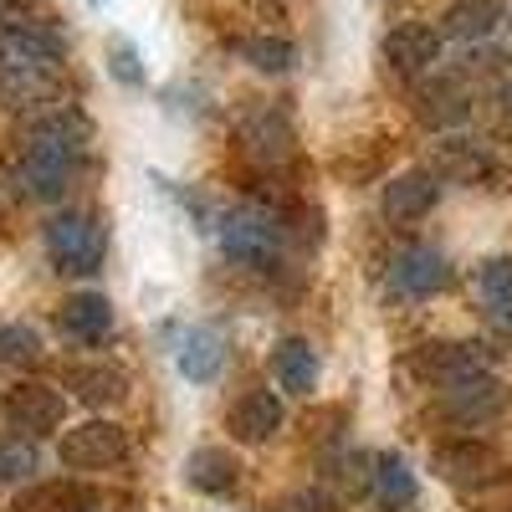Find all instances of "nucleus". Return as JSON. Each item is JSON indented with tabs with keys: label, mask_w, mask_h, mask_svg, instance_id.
<instances>
[{
	"label": "nucleus",
	"mask_w": 512,
	"mask_h": 512,
	"mask_svg": "<svg viewBox=\"0 0 512 512\" xmlns=\"http://www.w3.org/2000/svg\"><path fill=\"white\" fill-rule=\"evenodd\" d=\"M226 338L216 328H190L185 333V344H180V374L190 384H210V379H221L226 369Z\"/></svg>",
	"instance_id": "6ab92c4d"
},
{
	"label": "nucleus",
	"mask_w": 512,
	"mask_h": 512,
	"mask_svg": "<svg viewBox=\"0 0 512 512\" xmlns=\"http://www.w3.org/2000/svg\"><path fill=\"white\" fill-rule=\"evenodd\" d=\"M241 62L251 67V72H262V77H282V72H292L297 67V47H292V41L287 36H246L241 41Z\"/></svg>",
	"instance_id": "5701e85b"
},
{
	"label": "nucleus",
	"mask_w": 512,
	"mask_h": 512,
	"mask_svg": "<svg viewBox=\"0 0 512 512\" xmlns=\"http://www.w3.org/2000/svg\"><path fill=\"white\" fill-rule=\"evenodd\" d=\"M108 72L123 82V88H139L144 82V62H139V52L128 47V41H113L108 47Z\"/></svg>",
	"instance_id": "cd10ccee"
},
{
	"label": "nucleus",
	"mask_w": 512,
	"mask_h": 512,
	"mask_svg": "<svg viewBox=\"0 0 512 512\" xmlns=\"http://www.w3.org/2000/svg\"><path fill=\"white\" fill-rule=\"evenodd\" d=\"M379 57H384V72H395V77H425L441 62V31L420 26V21H405L395 31H384Z\"/></svg>",
	"instance_id": "1a4fd4ad"
},
{
	"label": "nucleus",
	"mask_w": 512,
	"mask_h": 512,
	"mask_svg": "<svg viewBox=\"0 0 512 512\" xmlns=\"http://www.w3.org/2000/svg\"><path fill=\"white\" fill-rule=\"evenodd\" d=\"M216 241L236 267H277V251L287 241V216L272 205H236L221 216Z\"/></svg>",
	"instance_id": "f03ea898"
},
{
	"label": "nucleus",
	"mask_w": 512,
	"mask_h": 512,
	"mask_svg": "<svg viewBox=\"0 0 512 512\" xmlns=\"http://www.w3.org/2000/svg\"><path fill=\"white\" fill-rule=\"evenodd\" d=\"M369 487H374V497L390 507V512L415 507V472L405 466V456H395V451H379L369 461Z\"/></svg>",
	"instance_id": "aec40b11"
},
{
	"label": "nucleus",
	"mask_w": 512,
	"mask_h": 512,
	"mask_svg": "<svg viewBox=\"0 0 512 512\" xmlns=\"http://www.w3.org/2000/svg\"><path fill=\"white\" fill-rule=\"evenodd\" d=\"M436 477L451 487H466V492H482V487H497L507 477V456L492 441L461 436V441L436 446Z\"/></svg>",
	"instance_id": "20e7f679"
},
{
	"label": "nucleus",
	"mask_w": 512,
	"mask_h": 512,
	"mask_svg": "<svg viewBox=\"0 0 512 512\" xmlns=\"http://www.w3.org/2000/svg\"><path fill=\"white\" fill-rule=\"evenodd\" d=\"M82 144H88V118H82V113L62 108V113L41 118L31 128V144H26V159H21V180L31 185V195L62 200V190L77 175Z\"/></svg>",
	"instance_id": "f257e3e1"
},
{
	"label": "nucleus",
	"mask_w": 512,
	"mask_h": 512,
	"mask_svg": "<svg viewBox=\"0 0 512 512\" xmlns=\"http://www.w3.org/2000/svg\"><path fill=\"white\" fill-rule=\"evenodd\" d=\"M318 349L308 344V338H282L277 354H272V379H277V390L287 395H308L313 384H318Z\"/></svg>",
	"instance_id": "a211bd4d"
},
{
	"label": "nucleus",
	"mask_w": 512,
	"mask_h": 512,
	"mask_svg": "<svg viewBox=\"0 0 512 512\" xmlns=\"http://www.w3.org/2000/svg\"><path fill=\"white\" fill-rule=\"evenodd\" d=\"M62 415H67V400L52 384H16V390H6V400H0V420H6L16 436H31V441L62 431Z\"/></svg>",
	"instance_id": "423d86ee"
},
{
	"label": "nucleus",
	"mask_w": 512,
	"mask_h": 512,
	"mask_svg": "<svg viewBox=\"0 0 512 512\" xmlns=\"http://www.w3.org/2000/svg\"><path fill=\"white\" fill-rule=\"evenodd\" d=\"M57 328L67 338H77V344H103L113 333V303L103 292H72L57 308Z\"/></svg>",
	"instance_id": "2eb2a0df"
},
{
	"label": "nucleus",
	"mask_w": 512,
	"mask_h": 512,
	"mask_svg": "<svg viewBox=\"0 0 512 512\" xmlns=\"http://www.w3.org/2000/svg\"><path fill=\"white\" fill-rule=\"evenodd\" d=\"M47 256L67 277H93L103 272V256H108V226L88 210H62V216L47 221Z\"/></svg>",
	"instance_id": "7ed1b4c3"
},
{
	"label": "nucleus",
	"mask_w": 512,
	"mask_h": 512,
	"mask_svg": "<svg viewBox=\"0 0 512 512\" xmlns=\"http://www.w3.org/2000/svg\"><path fill=\"white\" fill-rule=\"evenodd\" d=\"M502 21H507V0H451L441 31L456 41H487Z\"/></svg>",
	"instance_id": "f3484780"
},
{
	"label": "nucleus",
	"mask_w": 512,
	"mask_h": 512,
	"mask_svg": "<svg viewBox=\"0 0 512 512\" xmlns=\"http://www.w3.org/2000/svg\"><path fill=\"white\" fill-rule=\"evenodd\" d=\"M41 354V338L31 323H0V364H31Z\"/></svg>",
	"instance_id": "bb28decb"
},
{
	"label": "nucleus",
	"mask_w": 512,
	"mask_h": 512,
	"mask_svg": "<svg viewBox=\"0 0 512 512\" xmlns=\"http://www.w3.org/2000/svg\"><path fill=\"white\" fill-rule=\"evenodd\" d=\"M451 282V262H446V251L436 246H405L390 256V287L400 297H436L441 287Z\"/></svg>",
	"instance_id": "9d476101"
},
{
	"label": "nucleus",
	"mask_w": 512,
	"mask_h": 512,
	"mask_svg": "<svg viewBox=\"0 0 512 512\" xmlns=\"http://www.w3.org/2000/svg\"><path fill=\"white\" fill-rule=\"evenodd\" d=\"M436 175L441 180H461V185H472V180H487L492 175V154L472 139H446L436 149Z\"/></svg>",
	"instance_id": "4be33fe9"
},
{
	"label": "nucleus",
	"mask_w": 512,
	"mask_h": 512,
	"mask_svg": "<svg viewBox=\"0 0 512 512\" xmlns=\"http://www.w3.org/2000/svg\"><path fill=\"white\" fill-rule=\"evenodd\" d=\"M0 31H6V67L57 72L67 57V36L47 21H0Z\"/></svg>",
	"instance_id": "6e6552de"
},
{
	"label": "nucleus",
	"mask_w": 512,
	"mask_h": 512,
	"mask_svg": "<svg viewBox=\"0 0 512 512\" xmlns=\"http://www.w3.org/2000/svg\"><path fill=\"white\" fill-rule=\"evenodd\" d=\"M36 477V446L31 436H0V482H31Z\"/></svg>",
	"instance_id": "a878e982"
},
{
	"label": "nucleus",
	"mask_w": 512,
	"mask_h": 512,
	"mask_svg": "<svg viewBox=\"0 0 512 512\" xmlns=\"http://www.w3.org/2000/svg\"><path fill=\"white\" fill-rule=\"evenodd\" d=\"M57 456H62L67 472H108V466L128 461V436H123V425H113V420H82V425H72V431L62 436Z\"/></svg>",
	"instance_id": "39448f33"
},
{
	"label": "nucleus",
	"mask_w": 512,
	"mask_h": 512,
	"mask_svg": "<svg viewBox=\"0 0 512 512\" xmlns=\"http://www.w3.org/2000/svg\"><path fill=\"white\" fill-rule=\"evenodd\" d=\"M282 420H287V410H282V400H277L272 390H246V395L226 410V431H231V441H241V446H267V441L282 431Z\"/></svg>",
	"instance_id": "f8f14e48"
},
{
	"label": "nucleus",
	"mask_w": 512,
	"mask_h": 512,
	"mask_svg": "<svg viewBox=\"0 0 512 512\" xmlns=\"http://www.w3.org/2000/svg\"><path fill=\"white\" fill-rule=\"evenodd\" d=\"M441 200V175L436 169H405V175H395L390 185H384L379 195V210H384V221H420V216H431Z\"/></svg>",
	"instance_id": "9b49d317"
},
{
	"label": "nucleus",
	"mask_w": 512,
	"mask_h": 512,
	"mask_svg": "<svg viewBox=\"0 0 512 512\" xmlns=\"http://www.w3.org/2000/svg\"><path fill=\"white\" fill-rule=\"evenodd\" d=\"M236 139H241L246 159H256L262 169H277L297 154V128L282 108H251L236 128Z\"/></svg>",
	"instance_id": "0eeeda50"
},
{
	"label": "nucleus",
	"mask_w": 512,
	"mask_h": 512,
	"mask_svg": "<svg viewBox=\"0 0 512 512\" xmlns=\"http://www.w3.org/2000/svg\"><path fill=\"white\" fill-rule=\"evenodd\" d=\"M420 118H425V123H436V128L461 123V118H466V98H461V88H451V82L431 88V93L420 98Z\"/></svg>",
	"instance_id": "393cba45"
},
{
	"label": "nucleus",
	"mask_w": 512,
	"mask_h": 512,
	"mask_svg": "<svg viewBox=\"0 0 512 512\" xmlns=\"http://www.w3.org/2000/svg\"><path fill=\"white\" fill-rule=\"evenodd\" d=\"M477 292H482V303H487L492 313L512 318V256H492V262H482Z\"/></svg>",
	"instance_id": "b1692460"
},
{
	"label": "nucleus",
	"mask_w": 512,
	"mask_h": 512,
	"mask_svg": "<svg viewBox=\"0 0 512 512\" xmlns=\"http://www.w3.org/2000/svg\"><path fill=\"white\" fill-rule=\"evenodd\" d=\"M67 384H72V395H77L82 405H93V410L128 400V374L113 369V364H82V369L67 374Z\"/></svg>",
	"instance_id": "412c9836"
},
{
	"label": "nucleus",
	"mask_w": 512,
	"mask_h": 512,
	"mask_svg": "<svg viewBox=\"0 0 512 512\" xmlns=\"http://www.w3.org/2000/svg\"><path fill=\"white\" fill-rule=\"evenodd\" d=\"M487 364H492V354L482 344H425L415 354V369L431 384H456V379L487 374Z\"/></svg>",
	"instance_id": "ddd939ff"
},
{
	"label": "nucleus",
	"mask_w": 512,
	"mask_h": 512,
	"mask_svg": "<svg viewBox=\"0 0 512 512\" xmlns=\"http://www.w3.org/2000/svg\"><path fill=\"white\" fill-rule=\"evenodd\" d=\"M282 512H338V507H333V497H323V492H292V497L282 502Z\"/></svg>",
	"instance_id": "c85d7f7f"
},
{
	"label": "nucleus",
	"mask_w": 512,
	"mask_h": 512,
	"mask_svg": "<svg viewBox=\"0 0 512 512\" xmlns=\"http://www.w3.org/2000/svg\"><path fill=\"white\" fill-rule=\"evenodd\" d=\"M441 405L446 415H456L461 425H482L502 410V384L492 374H472V379H456V384H441Z\"/></svg>",
	"instance_id": "4468645a"
},
{
	"label": "nucleus",
	"mask_w": 512,
	"mask_h": 512,
	"mask_svg": "<svg viewBox=\"0 0 512 512\" xmlns=\"http://www.w3.org/2000/svg\"><path fill=\"white\" fill-rule=\"evenodd\" d=\"M0 67H6V31H0Z\"/></svg>",
	"instance_id": "c756f323"
},
{
	"label": "nucleus",
	"mask_w": 512,
	"mask_h": 512,
	"mask_svg": "<svg viewBox=\"0 0 512 512\" xmlns=\"http://www.w3.org/2000/svg\"><path fill=\"white\" fill-rule=\"evenodd\" d=\"M93 6H98V0H93Z\"/></svg>",
	"instance_id": "2f4dec72"
},
{
	"label": "nucleus",
	"mask_w": 512,
	"mask_h": 512,
	"mask_svg": "<svg viewBox=\"0 0 512 512\" xmlns=\"http://www.w3.org/2000/svg\"><path fill=\"white\" fill-rule=\"evenodd\" d=\"M185 477H190V487L205 492V497H231V492L241 487V461H236L226 446H200V451H190V461H185Z\"/></svg>",
	"instance_id": "dca6fc26"
},
{
	"label": "nucleus",
	"mask_w": 512,
	"mask_h": 512,
	"mask_svg": "<svg viewBox=\"0 0 512 512\" xmlns=\"http://www.w3.org/2000/svg\"><path fill=\"white\" fill-rule=\"evenodd\" d=\"M77 512H88V507H77Z\"/></svg>",
	"instance_id": "7c9ffc66"
}]
</instances>
